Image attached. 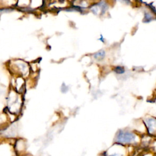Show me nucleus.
Returning a JSON list of instances; mask_svg holds the SVG:
<instances>
[{
	"mask_svg": "<svg viewBox=\"0 0 156 156\" xmlns=\"http://www.w3.org/2000/svg\"><path fill=\"white\" fill-rule=\"evenodd\" d=\"M139 135L135 132L127 129H121L115 136V143L123 146H131L138 144Z\"/></svg>",
	"mask_w": 156,
	"mask_h": 156,
	"instance_id": "1",
	"label": "nucleus"
},
{
	"mask_svg": "<svg viewBox=\"0 0 156 156\" xmlns=\"http://www.w3.org/2000/svg\"><path fill=\"white\" fill-rule=\"evenodd\" d=\"M143 124L148 135L156 137V117L148 116L145 118Z\"/></svg>",
	"mask_w": 156,
	"mask_h": 156,
	"instance_id": "2",
	"label": "nucleus"
},
{
	"mask_svg": "<svg viewBox=\"0 0 156 156\" xmlns=\"http://www.w3.org/2000/svg\"><path fill=\"white\" fill-rule=\"evenodd\" d=\"M105 56V52L104 51H98V53H96L95 54H94V58L98 59V60H101L104 58V57Z\"/></svg>",
	"mask_w": 156,
	"mask_h": 156,
	"instance_id": "3",
	"label": "nucleus"
},
{
	"mask_svg": "<svg viewBox=\"0 0 156 156\" xmlns=\"http://www.w3.org/2000/svg\"><path fill=\"white\" fill-rule=\"evenodd\" d=\"M105 156H124V154L122 153L121 151H120V152H118V151L112 152V151H110V153L107 152Z\"/></svg>",
	"mask_w": 156,
	"mask_h": 156,
	"instance_id": "4",
	"label": "nucleus"
},
{
	"mask_svg": "<svg viewBox=\"0 0 156 156\" xmlns=\"http://www.w3.org/2000/svg\"><path fill=\"white\" fill-rule=\"evenodd\" d=\"M115 72L119 74H122L125 72V70L121 67H117L115 68Z\"/></svg>",
	"mask_w": 156,
	"mask_h": 156,
	"instance_id": "5",
	"label": "nucleus"
}]
</instances>
